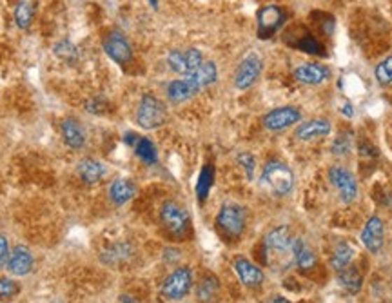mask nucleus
I'll return each mask as SVG.
<instances>
[{
    "label": "nucleus",
    "mask_w": 392,
    "mask_h": 303,
    "mask_svg": "<svg viewBox=\"0 0 392 303\" xmlns=\"http://www.w3.org/2000/svg\"><path fill=\"white\" fill-rule=\"evenodd\" d=\"M293 75L300 84L320 85L330 78V69L316 62H305L294 67Z\"/></svg>",
    "instance_id": "4468645a"
},
{
    "label": "nucleus",
    "mask_w": 392,
    "mask_h": 303,
    "mask_svg": "<svg viewBox=\"0 0 392 303\" xmlns=\"http://www.w3.org/2000/svg\"><path fill=\"white\" fill-rule=\"evenodd\" d=\"M53 51L58 58H62L64 62L71 64L78 58V51H76V48L69 41H60L57 45H55Z\"/></svg>",
    "instance_id": "72a5a7b5"
},
{
    "label": "nucleus",
    "mask_w": 392,
    "mask_h": 303,
    "mask_svg": "<svg viewBox=\"0 0 392 303\" xmlns=\"http://www.w3.org/2000/svg\"><path fill=\"white\" fill-rule=\"evenodd\" d=\"M302 120V111L296 106H280L265 113L262 118L263 127L272 133L278 131H286L293 127L294 124H298Z\"/></svg>",
    "instance_id": "1a4fd4ad"
},
{
    "label": "nucleus",
    "mask_w": 392,
    "mask_h": 303,
    "mask_svg": "<svg viewBox=\"0 0 392 303\" xmlns=\"http://www.w3.org/2000/svg\"><path fill=\"white\" fill-rule=\"evenodd\" d=\"M214 180V169L213 165H204V169L200 171V176H198V183H196V197L198 200L204 202L207 198L211 191V185H213Z\"/></svg>",
    "instance_id": "c85d7f7f"
},
{
    "label": "nucleus",
    "mask_w": 392,
    "mask_h": 303,
    "mask_svg": "<svg viewBox=\"0 0 392 303\" xmlns=\"http://www.w3.org/2000/svg\"><path fill=\"white\" fill-rule=\"evenodd\" d=\"M131 256V247L130 244H116L111 249L106 251L104 254V262L109 263V265H115V263L125 262V260Z\"/></svg>",
    "instance_id": "2f4dec72"
},
{
    "label": "nucleus",
    "mask_w": 392,
    "mask_h": 303,
    "mask_svg": "<svg viewBox=\"0 0 392 303\" xmlns=\"http://www.w3.org/2000/svg\"><path fill=\"white\" fill-rule=\"evenodd\" d=\"M267 303H290V302L287 298H284V296H272Z\"/></svg>",
    "instance_id": "4c0bfd02"
},
{
    "label": "nucleus",
    "mask_w": 392,
    "mask_h": 303,
    "mask_svg": "<svg viewBox=\"0 0 392 303\" xmlns=\"http://www.w3.org/2000/svg\"><path fill=\"white\" fill-rule=\"evenodd\" d=\"M256 20H258V36L262 41H267L284 26L287 15L280 6H263L256 15Z\"/></svg>",
    "instance_id": "9b49d317"
},
{
    "label": "nucleus",
    "mask_w": 392,
    "mask_h": 303,
    "mask_svg": "<svg viewBox=\"0 0 392 303\" xmlns=\"http://www.w3.org/2000/svg\"><path fill=\"white\" fill-rule=\"evenodd\" d=\"M33 265H35V260H33L31 251L24 246H17L11 253H9L8 258V271L13 274V276H26L33 271Z\"/></svg>",
    "instance_id": "f3484780"
},
{
    "label": "nucleus",
    "mask_w": 392,
    "mask_h": 303,
    "mask_svg": "<svg viewBox=\"0 0 392 303\" xmlns=\"http://www.w3.org/2000/svg\"><path fill=\"white\" fill-rule=\"evenodd\" d=\"M76 173L82 182L93 185L106 176V165L102 162L93 160V158H84L76 164Z\"/></svg>",
    "instance_id": "aec40b11"
},
{
    "label": "nucleus",
    "mask_w": 392,
    "mask_h": 303,
    "mask_svg": "<svg viewBox=\"0 0 392 303\" xmlns=\"http://www.w3.org/2000/svg\"><path fill=\"white\" fill-rule=\"evenodd\" d=\"M136 195V185L130 178H116L109 185V200L115 205H124Z\"/></svg>",
    "instance_id": "412c9836"
},
{
    "label": "nucleus",
    "mask_w": 392,
    "mask_h": 303,
    "mask_svg": "<svg viewBox=\"0 0 392 303\" xmlns=\"http://www.w3.org/2000/svg\"><path fill=\"white\" fill-rule=\"evenodd\" d=\"M361 244L365 246V249L369 253L376 254L382 251L385 240V227H384V220L379 216H370L367 220L365 227L361 231Z\"/></svg>",
    "instance_id": "ddd939ff"
},
{
    "label": "nucleus",
    "mask_w": 392,
    "mask_h": 303,
    "mask_svg": "<svg viewBox=\"0 0 392 303\" xmlns=\"http://www.w3.org/2000/svg\"><path fill=\"white\" fill-rule=\"evenodd\" d=\"M133 148H134V153H136V156H139L142 162H146L147 165L156 164V160H158V153H156L155 143H153L149 139L139 136V140L134 142Z\"/></svg>",
    "instance_id": "cd10ccee"
},
{
    "label": "nucleus",
    "mask_w": 392,
    "mask_h": 303,
    "mask_svg": "<svg viewBox=\"0 0 392 303\" xmlns=\"http://www.w3.org/2000/svg\"><path fill=\"white\" fill-rule=\"evenodd\" d=\"M160 222L162 227L169 232L171 237L176 238L183 237L189 231V225H191L188 211L173 200L165 202L160 207Z\"/></svg>",
    "instance_id": "7ed1b4c3"
},
{
    "label": "nucleus",
    "mask_w": 392,
    "mask_h": 303,
    "mask_svg": "<svg viewBox=\"0 0 392 303\" xmlns=\"http://www.w3.org/2000/svg\"><path fill=\"white\" fill-rule=\"evenodd\" d=\"M9 258V246L4 234H0V263H4Z\"/></svg>",
    "instance_id": "e433bc0d"
},
{
    "label": "nucleus",
    "mask_w": 392,
    "mask_h": 303,
    "mask_svg": "<svg viewBox=\"0 0 392 303\" xmlns=\"http://www.w3.org/2000/svg\"><path fill=\"white\" fill-rule=\"evenodd\" d=\"M149 2L153 4V8H156V6H158V2H156V0H149Z\"/></svg>",
    "instance_id": "a19ab883"
},
{
    "label": "nucleus",
    "mask_w": 392,
    "mask_h": 303,
    "mask_svg": "<svg viewBox=\"0 0 392 303\" xmlns=\"http://www.w3.org/2000/svg\"><path fill=\"white\" fill-rule=\"evenodd\" d=\"M245 222H247V214L238 204H223L216 216V225L229 238L241 237V232L245 231Z\"/></svg>",
    "instance_id": "20e7f679"
},
{
    "label": "nucleus",
    "mask_w": 392,
    "mask_h": 303,
    "mask_svg": "<svg viewBox=\"0 0 392 303\" xmlns=\"http://www.w3.org/2000/svg\"><path fill=\"white\" fill-rule=\"evenodd\" d=\"M338 281H340V286L347 290V293H351V295H356V293H360L361 283H363V278H361L360 271H358L356 267H351V265H349V267L338 271Z\"/></svg>",
    "instance_id": "393cba45"
},
{
    "label": "nucleus",
    "mask_w": 392,
    "mask_h": 303,
    "mask_svg": "<svg viewBox=\"0 0 392 303\" xmlns=\"http://www.w3.org/2000/svg\"><path fill=\"white\" fill-rule=\"evenodd\" d=\"M60 134H62L64 143L71 149H82L85 146V142H88V133H85L84 125L80 124V120L73 118V116L62 120V124H60Z\"/></svg>",
    "instance_id": "dca6fc26"
},
{
    "label": "nucleus",
    "mask_w": 392,
    "mask_h": 303,
    "mask_svg": "<svg viewBox=\"0 0 392 303\" xmlns=\"http://www.w3.org/2000/svg\"><path fill=\"white\" fill-rule=\"evenodd\" d=\"M293 232L287 225H278V227L271 229L267 232V237L263 240V246L267 251L269 258L276 256V258H284L287 254H293Z\"/></svg>",
    "instance_id": "f8f14e48"
},
{
    "label": "nucleus",
    "mask_w": 392,
    "mask_h": 303,
    "mask_svg": "<svg viewBox=\"0 0 392 303\" xmlns=\"http://www.w3.org/2000/svg\"><path fill=\"white\" fill-rule=\"evenodd\" d=\"M192 287V272L189 267H178L171 272L162 283V295L167 300L178 302L189 295Z\"/></svg>",
    "instance_id": "0eeeda50"
},
{
    "label": "nucleus",
    "mask_w": 392,
    "mask_h": 303,
    "mask_svg": "<svg viewBox=\"0 0 392 303\" xmlns=\"http://www.w3.org/2000/svg\"><path fill=\"white\" fill-rule=\"evenodd\" d=\"M262 182L276 197H287L294 189V173L289 165L280 160H271L262 171Z\"/></svg>",
    "instance_id": "f257e3e1"
},
{
    "label": "nucleus",
    "mask_w": 392,
    "mask_h": 303,
    "mask_svg": "<svg viewBox=\"0 0 392 303\" xmlns=\"http://www.w3.org/2000/svg\"><path fill=\"white\" fill-rule=\"evenodd\" d=\"M330 185L338 191L340 200L343 204H352L358 198V182L356 176L343 165H332L327 173Z\"/></svg>",
    "instance_id": "39448f33"
},
{
    "label": "nucleus",
    "mask_w": 392,
    "mask_h": 303,
    "mask_svg": "<svg viewBox=\"0 0 392 303\" xmlns=\"http://www.w3.org/2000/svg\"><path fill=\"white\" fill-rule=\"evenodd\" d=\"M332 131V124L327 118H312V120L303 122L296 127V139L302 142H309V140H316L321 136H327Z\"/></svg>",
    "instance_id": "6ab92c4d"
},
{
    "label": "nucleus",
    "mask_w": 392,
    "mask_h": 303,
    "mask_svg": "<svg viewBox=\"0 0 392 303\" xmlns=\"http://www.w3.org/2000/svg\"><path fill=\"white\" fill-rule=\"evenodd\" d=\"M165 93H167V99H169L173 104L188 102V100H191L196 94L195 91H192L191 85H189V82L186 80L183 76L180 78V80L169 82L167 87H165Z\"/></svg>",
    "instance_id": "5701e85b"
},
{
    "label": "nucleus",
    "mask_w": 392,
    "mask_h": 303,
    "mask_svg": "<svg viewBox=\"0 0 392 303\" xmlns=\"http://www.w3.org/2000/svg\"><path fill=\"white\" fill-rule=\"evenodd\" d=\"M204 55L196 48H189V50H173L167 55V66L173 73L182 76H188L195 73L198 67L204 64Z\"/></svg>",
    "instance_id": "6e6552de"
},
{
    "label": "nucleus",
    "mask_w": 392,
    "mask_h": 303,
    "mask_svg": "<svg viewBox=\"0 0 392 303\" xmlns=\"http://www.w3.org/2000/svg\"><path fill=\"white\" fill-rule=\"evenodd\" d=\"M232 267H234V272L238 274L240 281L244 283L245 287H251V289H256L263 283L265 280V274H263L262 269L258 265H254L251 260L247 258H237L234 263H232Z\"/></svg>",
    "instance_id": "2eb2a0df"
},
{
    "label": "nucleus",
    "mask_w": 392,
    "mask_h": 303,
    "mask_svg": "<svg viewBox=\"0 0 392 303\" xmlns=\"http://www.w3.org/2000/svg\"><path fill=\"white\" fill-rule=\"evenodd\" d=\"M122 303H136L131 296H122Z\"/></svg>",
    "instance_id": "ea45409f"
},
{
    "label": "nucleus",
    "mask_w": 392,
    "mask_h": 303,
    "mask_svg": "<svg viewBox=\"0 0 392 303\" xmlns=\"http://www.w3.org/2000/svg\"><path fill=\"white\" fill-rule=\"evenodd\" d=\"M167 106L160 99H156L155 94L146 93L140 99L139 109H136V124L142 129L153 131L158 129L167 122Z\"/></svg>",
    "instance_id": "f03ea898"
},
{
    "label": "nucleus",
    "mask_w": 392,
    "mask_h": 303,
    "mask_svg": "<svg viewBox=\"0 0 392 303\" xmlns=\"http://www.w3.org/2000/svg\"><path fill=\"white\" fill-rule=\"evenodd\" d=\"M102 45L107 57L111 58L113 62L118 64V66H127L133 60V45H131L127 36L122 31L113 29V31L107 33L104 36Z\"/></svg>",
    "instance_id": "9d476101"
},
{
    "label": "nucleus",
    "mask_w": 392,
    "mask_h": 303,
    "mask_svg": "<svg viewBox=\"0 0 392 303\" xmlns=\"http://www.w3.org/2000/svg\"><path fill=\"white\" fill-rule=\"evenodd\" d=\"M218 289V278L214 276V274H205L200 283L196 286V298L200 300V302H209V300H213L216 296Z\"/></svg>",
    "instance_id": "a878e982"
},
{
    "label": "nucleus",
    "mask_w": 392,
    "mask_h": 303,
    "mask_svg": "<svg viewBox=\"0 0 392 303\" xmlns=\"http://www.w3.org/2000/svg\"><path fill=\"white\" fill-rule=\"evenodd\" d=\"M354 254H356V249L351 244L340 241L332 256H330V267L335 269V271H342V269L349 267L352 260H354Z\"/></svg>",
    "instance_id": "b1692460"
},
{
    "label": "nucleus",
    "mask_w": 392,
    "mask_h": 303,
    "mask_svg": "<svg viewBox=\"0 0 392 303\" xmlns=\"http://www.w3.org/2000/svg\"><path fill=\"white\" fill-rule=\"evenodd\" d=\"M263 71V60L260 55L249 53L247 57H244L240 64H238L237 71H234V78H232V84L234 87L240 91L249 90L253 87L256 82H258L260 75Z\"/></svg>",
    "instance_id": "423d86ee"
},
{
    "label": "nucleus",
    "mask_w": 392,
    "mask_h": 303,
    "mask_svg": "<svg viewBox=\"0 0 392 303\" xmlns=\"http://www.w3.org/2000/svg\"><path fill=\"white\" fill-rule=\"evenodd\" d=\"M352 151V133L351 131H343L332 140V146H330V153L336 156H347Z\"/></svg>",
    "instance_id": "7c9ffc66"
},
{
    "label": "nucleus",
    "mask_w": 392,
    "mask_h": 303,
    "mask_svg": "<svg viewBox=\"0 0 392 303\" xmlns=\"http://www.w3.org/2000/svg\"><path fill=\"white\" fill-rule=\"evenodd\" d=\"M293 262L298 265L302 271H309L316 265V256L312 253L307 241L302 238H294L293 240Z\"/></svg>",
    "instance_id": "4be33fe9"
},
{
    "label": "nucleus",
    "mask_w": 392,
    "mask_h": 303,
    "mask_svg": "<svg viewBox=\"0 0 392 303\" xmlns=\"http://www.w3.org/2000/svg\"><path fill=\"white\" fill-rule=\"evenodd\" d=\"M343 113H345V115L347 116H352L354 115V107H352V104H345V106H343Z\"/></svg>",
    "instance_id": "58836bf2"
},
{
    "label": "nucleus",
    "mask_w": 392,
    "mask_h": 303,
    "mask_svg": "<svg viewBox=\"0 0 392 303\" xmlns=\"http://www.w3.org/2000/svg\"><path fill=\"white\" fill-rule=\"evenodd\" d=\"M294 48L307 55H321V51H323V45L316 41V36L309 35V33L303 35L298 42H294Z\"/></svg>",
    "instance_id": "473e14b6"
},
{
    "label": "nucleus",
    "mask_w": 392,
    "mask_h": 303,
    "mask_svg": "<svg viewBox=\"0 0 392 303\" xmlns=\"http://www.w3.org/2000/svg\"><path fill=\"white\" fill-rule=\"evenodd\" d=\"M374 78L379 85H392V55L379 60L374 67Z\"/></svg>",
    "instance_id": "c756f323"
},
{
    "label": "nucleus",
    "mask_w": 392,
    "mask_h": 303,
    "mask_svg": "<svg viewBox=\"0 0 392 303\" xmlns=\"http://www.w3.org/2000/svg\"><path fill=\"white\" fill-rule=\"evenodd\" d=\"M237 160H238V164H240L241 167H244L245 174H247V178L253 180L254 169H256V160H254V156L251 155V153L244 151V153H240V155L237 156Z\"/></svg>",
    "instance_id": "c9c22d12"
},
{
    "label": "nucleus",
    "mask_w": 392,
    "mask_h": 303,
    "mask_svg": "<svg viewBox=\"0 0 392 303\" xmlns=\"http://www.w3.org/2000/svg\"><path fill=\"white\" fill-rule=\"evenodd\" d=\"M33 17H35V4L33 0H18L17 8H15V22L20 29L31 26Z\"/></svg>",
    "instance_id": "bb28decb"
},
{
    "label": "nucleus",
    "mask_w": 392,
    "mask_h": 303,
    "mask_svg": "<svg viewBox=\"0 0 392 303\" xmlns=\"http://www.w3.org/2000/svg\"><path fill=\"white\" fill-rule=\"evenodd\" d=\"M183 78L189 82V85L192 87V91L198 94L202 90L209 87L211 84L216 82V78H218V67H216V64L214 62L207 60V62L202 64V66L198 67L195 73H191V75H188V76H183Z\"/></svg>",
    "instance_id": "a211bd4d"
},
{
    "label": "nucleus",
    "mask_w": 392,
    "mask_h": 303,
    "mask_svg": "<svg viewBox=\"0 0 392 303\" xmlns=\"http://www.w3.org/2000/svg\"><path fill=\"white\" fill-rule=\"evenodd\" d=\"M20 293V287L15 280L9 278H0V302H9Z\"/></svg>",
    "instance_id": "f704fd0d"
}]
</instances>
